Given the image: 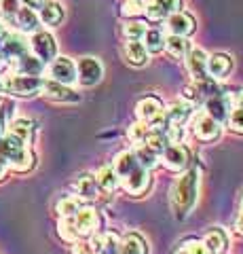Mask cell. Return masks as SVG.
I'll use <instances>...</instances> for the list:
<instances>
[{
    "label": "cell",
    "mask_w": 243,
    "mask_h": 254,
    "mask_svg": "<svg viewBox=\"0 0 243 254\" xmlns=\"http://www.w3.org/2000/svg\"><path fill=\"white\" fill-rule=\"evenodd\" d=\"M199 178L201 174L197 168H188L180 172L169 190V203L176 220H186L193 214L199 199Z\"/></svg>",
    "instance_id": "cell-1"
},
{
    "label": "cell",
    "mask_w": 243,
    "mask_h": 254,
    "mask_svg": "<svg viewBox=\"0 0 243 254\" xmlns=\"http://www.w3.org/2000/svg\"><path fill=\"white\" fill-rule=\"evenodd\" d=\"M0 157L6 161V165L13 172H30L34 168V155L28 148L26 142H21L13 133H4L0 138Z\"/></svg>",
    "instance_id": "cell-2"
},
{
    "label": "cell",
    "mask_w": 243,
    "mask_h": 254,
    "mask_svg": "<svg viewBox=\"0 0 243 254\" xmlns=\"http://www.w3.org/2000/svg\"><path fill=\"white\" fill-rule=\"evenodd\" d=\"M43 76H30V74H11L6 76L2 85L4 89L13 93V95H19V98H32V95L41 93L43 89Z\"/></svg>",
    "instance_id": "cell-3"
},
{
    "label": "cell",
    "mask_w": 243,
    "mask_h": 254,
    "mask_svg": "<svg viewBox=\"0 0 243 254\" xmlns=\"http://www.w3.org/2000/svg\"><path fill=\"white\" fill-rule=\"evenodd\" d=\"M70 220H72V227L78 235V240H89L93 233H97L99 222H101L97 210L89 208V205H83L74 216H70Z\"/></svg>",
    "instance_id": "cell-4"
},
{
    "label": "cell",
    "mask_w": 243,
    "mask_h": 254,
    "mask_svg": "<svg viewBox=\"0 0 243 254\" xmlns=\"http://www.w3.org/2000/svg\"><path fill=\"white\" fill-rule=\"evenodd\" d=\"M104 76V66L97 58H81L76 64V81L83 87H93L101 81Z\"/></svg>",
    "instance_id": "cell-5"
},
{
    "label": "cell",
    "mask_w": 243,
    "mask_h": 254,
    "mask_svg": "<svg viewBox=\"0 0 243 254\" xmlns=\"http://www.w3.org/2000/svg\"><path fill=\"white\" fill-rule=\"evenodd\" d=\"M159 161H163V165H165L169 172L180 174V172L188 170V165H191V150L184 144H169L161 153Z\"/></svg>",
    "instance_id": "cell-6"
},
{
    "label": "cell",
    "mask_w": 243,
    "mask_h": 254,
    "mask_svg": "<svg viewBox=\"0 0 243 254\" xmlns=\"http://www.w3.org/2000/svg\"><path fill=\"white\" fill-rule=\"evenodd\" d=\"M220 131H222V123L214 121L205 110L197 113V117L193 119V133L194 138L201 140V142H214L220 138Z\"/></svg>",
    "instance_id": "cell-7"
},
{
    "label": "cell",
    "mask_w": 243,
    "mask_h": 254,
    "mask_svg": "<svg viewBox=\"0 0 243 254\" xmlns=\"http://www.w3.org/2000/svg\"><path fill=\"white\" fill-rule=\"evenodd\" d=\"M30 51H32L43 64H49L57 55V43L49 32H34L30 41Z\"/></svg>",
    "instance_id": "cell-8"
},
{
    "label": "cell",
    "mask_w": 243,
    "mask_h": 254,
    "mask_svg": "<svg viewBox=\"0 0 243 254\" xmlns=\"http://www.w3.org/2000/svg\"><path fill=\"white\" fill-rule=\"evenodd\" d=\"M49 78L61 85H74L76 83V64L70 58H53L49 62Z\"/></svg>",
    "instance_id": "cell-9"
},
{
    "label": "cell",
    "mask_w": 243,
    "mask_h": 254,
    "mask_svg": "<svg viewBox=\"0 0 243 254\" xmlns=\"http://www.w3.org/2000/svg\"><path fill=\"white\" fill-rule=\"evenodd\" d=\"M121 187L125 189V193H129L133 197H140L144 195L148 189H150V170L142 168V165H138L136 170H133L129 176H125L121 180Z\"/></svg>",
    "instance_id": "cell-10"
},
{
    "label": "cell",
    "mask_w": 243,
    "mask_h": 254,
    "mask_svg": "<svg viewBox=\"0 0 243 254\" xmlns=\"http://www.w3.org/2000/svg\"><path fill=\"white\" fill-rule=\"evenodd\" d=\"M194 30H197V21H194L193 15L186 13V11H176L165 19V32L167 34H176V36H186L188 38Z\"/></svg>",
    "instance_id": "cell-11"
},
{
    "label": "cell",
    "mask_w": 243,
    "mask_h": 254,
    "mask_svg": "<svg viewBox=\"0 0 243 254\" xmlns=\"http://www.w3.org/2000/svg\"><path fill=\"white\" fill-rule=\"evenodd\" d=\"M176 11H182V0H146L144 15L148 21H165Z\"/></svg>",
    "instance_id": "cell-12"
},
{
    "label": "cell",
    "mask_w": 243,
    "mask_h": 254,
    "mask_svg": "<svg viewBox=\"0 0 243 254\" xmlns=\"http://www.w3.org/2000/svg\"><path fill=\"white\" fill-rule=\"evenodd\" d=\"M205 104V113L214 119L218 123H226L231 110H233V95H224V93H218V95H211V98L203 100Z\"/></svg>",
    "instance_id": "cell-13"
},
{
    "label": "cell",
    "mask_w": 243,
    "mask_h": 254,
    "mask_svg": "<svg viewBox=\"0 0 243 254\" xmlns=\"http://www.w3.org/2000/svg\"><path fill=\"white\" fill-rule=\"evenodd\" d=\"M41 93L53 102H78L81 100V95H78L70 85H61L57 81H51V78H45L43 81Z\"/></svg>",
    "instance_id": "cell-14"
},
{
    "label": "cell",
    "mask_w": 243,
    "mask_h": 254,
    "mask_svg": "<svg viewBox=\"0 0 243 254\" xmlns=\"http://www.w3.org/2000/svg\"><path fill=\"white\" fill-rule=\"evenodd\" d=\"M186 70L194 81H203V78H209L207 76V53L199 49V47H191V51L186 53Z\"/></svg>",
    "instance_id": "cell-15"
},
{
    "label": "cell",
    "mask_w": 243,
    "mask_h": 254,
    "mask_svg": "<svg viewBox=\"0 0 243 254\" xmlns=\"http://www.w3.org/2000/svg\"><path fill=\"white\" fill-rule=\"evenodd\" d=\"M163 115V102L159 98H154V95H146L136 104V117L138 121H144L150 125L152 121H156Z\"/></svg>",
    "instance_id": "cell-16"
},
{
    "label": "cell",
    "mask_w": 243,
    "mask_h": 254,
    "mask_svg": "<svg viewBox=\"0 0 243 254\" xmlns=\"http://www.w3.org/2000/svg\"><path fill=\"white\" fill-rule=\"evenodd\" d=\"M233 70V58L226 53H214L207 55V76L214 81H222L231 74Z\"/></svg>",
    "instance_id": "cell-17"
},
{
    "label": "cell",
    "mask_w": 243,
    "mask_h": 254,
    "mask_svg": "<svg viewBox=\"0 0 243 254\" xmlns=\"http://www.w3.org/2000/svg\"><path fill=\"white\" fill-rule=\"evenodd\" d=\"M193 108L194 106H191L188 102L176 100V102H171V104L163 106V119H165L169 125H184L188 119H191Z\"/></svg>",
    "instance_id": "cell-18"
},
{
    "label": "cell",
    "mask_w": 243,
    "mask_h": 254,
    "mask_svg": "<svg viewBox=\"0 0 243 254\" xmlns=\"http://www.w3.org/2000/svg\"><path fill=\"white\" fill-rule=\"evenodd\" d=\"M114 254H148V246H146L142 235L127 233L119 240V246H116Z\"/></svg>",
    "instance_id": "cell-19"
},
{
    "label": "cell",
    "mask_w": 243,
    "mask_h": 254,
    "mask_svg": "<svg viewBox=\"0 0 243 254\" xmlns=\"http://www.w3.org/2000/svg\"><path fill=\"white\" fill-rule=\"evenodd\" d=\"M72 187L76 190V197H81V199H96L99 195V189H97V182H96V176H91V174H83V176H78Z\"/></svg>",
    "instance_id": "cell-20"
},
{
    "label": "cell",
    "mask_w": 243,
    "mask_h": 254,
    "mask_svg": "<svg viewBox=\"0 0 243 254\" xmlns=\"http://www.w3.org/2000/svg\"><path fill=\"white\" fill-rule=\"evenodd\" d=\"M23 53H28V43L23 41L19 34H6L2 49H0V55L9 62V60H17Z\"/></svg>",
    "instance_id": "cell-21"
},
{
    "label": "cell",
    "mask_w": 243,
    "mask_h": 254,
    "mask_svg": "<svg viewBox=\"0 0 243 254\" xmlns=\"http://www.w3.org/2000/svg\"><path fill=\"white\" fill-rule=\"evenodd\" d=\"M203 244L207 246L211 254L226 252V248H229V233L220 227H211L207 231V235L203 237Z\"/></svg>",
    "instance_id": "cell-22"
},
{
    "label": "cell",
    "mask_w": 243,
    "mask_h": 254,
    "mask_svg": "<svg viewBox=\"0 0 243 254\" xmlns=\"http://www.w3.org/2000/svg\"><path fill=\"white\" fill-rule=\"evenodd\" d=\"M148 53L146 51V47L142 41H127L125 43V60H127L131 66H138V68H142L148 64Z\"/></svg>",
    "instance_id": "cell-23"
},
{
    "label": "cell",
    "mask_w": 243,
    "mask_h": 254,
    "mask_svg": "<svg viewBox=\"0 0 243 254\" xmlns=\"http://www.w3.org/2000/svg\"><path fill=\"white\" fill-rule=\"evenodd\" d=\"M38 19L45 26H59L61 19H64V6L55 2V0H47L43 4V9L38 11Z\"/></svg>",
    "instance_id": "cell-24"
},
{
    "label": "cell",
    "mask_w": 243,
    "mask_h": 254,
    "mask_svg": "<svg viewBox=\"0 0 243 254\" xmlns=\"http://www.w3.org/2000/svg\"><path fill=\"white\" fill-rule=\"evenodd\" d=\"M96 182H97V189L104 190V193H114V190L121 187V180H119V176H116L112 165L99 168L97 174H96Z\"/></svg>",
    "instance_id": "cell-25"
},
{
    "label": "cell",
    "mask_w": 243,
    "mask_h": 254,
    "mask_svg": "<svg viewBox=\"0 0 243 254\" xmlns=\"http://www.w3.org/2000/svg\"><path fill=\"white\" fill-rule=\"evenodd\" d=\"M138 159H136V153L133 150H123V153L116 155L114 159V172H116V176H119V180H123L125 176H129V174L138 168Z\"/></svg>",
    "instance_id": "cell-26"
},
{
    "label": "cell",
    "mask_w": 243,
    "mask_h": 254,
    "mask_svg": "<svg viewBox=\"0 0 243 254\" xmlns=\"http://www.w3.org/2000/svg\"><path fill=\"white\" fill-rule=\"evenodd\" d=\"M165 51H167L174 60H184L186 53L191 51V41H188L186 36L167 34V36H165Z\"/></svg>",
    "instance_id": "cell-27"
},
{
    "label": "cell",
    "mask_w": 243,
    "mask_h": 254,
    "mask_svg": "<svg viewBox=\"0 0 243 254\" xmlns=\"http://www.w3.org/2000/svg\"><path fill=\"white\" fill-rule=\"evenodd\" d=\"M45 70V64L36 58L34 53H23L17 58V72L30 74V76H41Z\"/></svg>",
    "instance_id": "cell-28"
},
{
    "label": "cell",
    "mask_w": 243,
    "mask_h": 254,
    "mask_svg": "<svg viewBox=\"0 0 243 254\" xmlns=\"http://www.w3.org/2000/svg\"><path fill=\"white\" fill-rule=\"evenodd\" d=\"M15 23H17V28L21 32H30V34H34V32L38 30V23H41V19H38V13L34 9H28V6H23V9H19L17 13H15Z\"/></svg>",
    "instance_id": "cell-29"
},
{
    "label": "cell",
    "mask_w": 243,
    "mask_h": 254,
    "mask_svg": "<svg viewBox=\"0 0 243 254\" xmlns=\"http://www.w3.org/2000/svg\"><path fill=\"white\" fill-rule=\"evenodd\" d=\"M165 32L163 30H156V28H148L146 34L142 38V43L146 47L148 53H161L163 49H165Z\"/></svg>",
    "instance_id": "cell-30"
},
{
    "label": "cell",
    "mask_w": 243,
    "mask_h": 254,
    "mask_svg": "<svg viewBox=\"0 0 243 254\" xmlns=\"http://www.w3.org/2000/svg\"><path fill=\"white\" fill-rule=\"evenodd\" d=\"M9 133L17 136L21 142L30 144L34 138V123L30 119H15L13 123H9Z\"/></svg>",
    "instance_id": "cell-31"
},
{
    "label": "cell",
    "mask_w": 243,
    "mask_h": 254,
    "mask_svg": "<svg viewBox=\"0 0 243 254\" xmlns=\"http://www.w3.org/2000/svg\"><path fill=\"white\" fill-rule=\"evenodd\" d=\"M83 208V199L76 195H68V197H61L55 205V212L59 218H66V216H74V214Z\"/></svg>",
    "instance_id": "cell-32"
},
{
    "label": "cell",
    "mask_w": 243,
    "mask_h": 254,
    "mask_svg": "<svg viewBox=\"0 0 243 254\" xmlns=\"http://www.w3.org/2000/svg\"><path fill=\"white\" fill-rule=\"evenodd\" d=\"M133 153H136L138 163L142 165V168H146V170H152V168H156V165H159V157H161V155L154 153L150 146L140 144V146L133 148Z\"/></svg>",
    "instance_id": "cell-33"
},
{
    "label": "cell",
    "mask_w": 243,
    "mask_h": 254,
    "mask_svg": "<svg viewBox=\"0 0 243 254\" xmlns=\"http://www.w3.org/2000/svg\"><path fill=\"white\" fill-rule=\"evenodd\" d=\"M148 133H150V125L144 123V121H138L127 129V138H129V142L133 146H140V144H144L146 142Z\"/></svg>",
    "instance_id": "cell-34"
},
{
    "label": "cell",
    "mask_w": 243,
    "mask_h": 254,
    "mask_svg": "<svg viewBox=\"0 0 243 254\" xmlns=\"http://www.w3.org/2000/svg\"><path fill=\"white\" fill-rule=\"evenodd\" d=\"M146 146H150L154 153H163L167 146H169V140H167V133L161 131V129H154V127H150V133H148V138L144 142Z\"/></svg>",
    "instance_id": "cell-35"
},
{
    "label": "cell",
    "mask_w": 243,
    "mask_h": 254,
    "mask_svg": "<svg viewBox=\"0 0 243 254\" xmlns=\"http://www.w3.org/2000/svg\"><path fill=\"white\" fill-rule=\"evenodd\" d=\"M174 254H211L203 240H186L176 248Z\"/></svg>",
    "instance_id": "cell-36"
},
{
    "label": "cell",
    "mask_w": 243,
    "mask_h": 254,
    "mask_svg": "<svg viewBox=\"0 0 243 254\" xmlns=\"http://www.w3.org/2000/svg\"><path fill=\"white\" fill-rule=\"evenodd\" d=\"M146 23L144 21H129L123 26V36L127 41H142L144 34H146Z\"/></svg>",
    "instance_id": "cell-37"
},
{
    "label": "cell",
    "mask_w": 243,
    "mask_h": 254,
    "mask_svg": "<svg viewBox=\"0 0 243 254\" xmlns=\"http://www.w3.org/2000/svg\"><path fill=\"white\" fill-rule=\"evenodd\" d=\"M146 9V0H125V4L121 6L123 17H142Z\"/></svg>",
    "instance_id": "cell-38"
},
{
    "label": "cell",
    "mask_w": 243,
    "mask_h": 254,
    "mask_svg": "<svg viewBox=\"0 0 243 254\" xmlns=\"http://www.w3.org/2000/svg\"><path fill=\"white\" fill-rule=\"evenodd\" d=\"M57 233H59L61 240L68 242V244L78 242V235H76V231H74V227H72V220H70V216H66V218H61V220H59V225H57Z\"/></svg>",
    "instance_id": "cell-39"
},
{
    "label": "cell",
    "mask_w": 243,
    "mask_h": 254,
    "mask_svg": "<svg viewBox=\"0 0 243 254\" xmlns=\"http://www.w3.org/2000/svg\"><path fill=\"white\" fill-rule=\"evenodd\" d=\"M226 125H229V129L233 133H239V136H243V108L233 106L229 119H226Z\"/></svg>",
    "instance_id": "cell-40"
},
{
    "label": "cell",
    "mask_w": 243,
    "mask_h": 254,
    "mask_svg": "<svg viewBox=\"0 0 243 254\" xmlns=\"http://www.w3.org/2000/svg\"><path fill=\"white\" fill-rule=\"evenodd\" d=\"M182 100L188 102L191 106H197V104H201V102L205 100V98H203L201 91L197 89V85L193 83V85H186L184 89H182Z\"/></svg>",
    "instance_id": "cell-41"
},
{
    "label": "cell",
    "mask_w": 243,
    "mask_h": 254,
    "mask_svg": "<svg viewBox=\"0 0 243 254\" xmlns=\"http://www.w3.org/2000/svg\"><path fill=\"white\" fill-rule=\"evenodd\" d=\"M13 102H2L0 104V138L4 136V129L9 127V121H11V117H13Z\"/></svg>",
    "instance_id": "cell-42"
},
{
    "label": "cell",
    "mask_w": 243,
    "mask_h": 254,
    "mask_svg": "<svg viewBox=\"0 0 243 254\" xmlns=\"http://www.w3.org/2000/svg\"><path fill=\"white\" fill-rule=\"evenodd\" d=\"M165 133H167L169 144H184V138H186L184 125H169Z\"/></svg>",
    "instance_id": "cell-43"
},
{
    "label": "cell",
    "mask_w": 243,
    "mask_h": 254,
    "mask_svg": "<svg viewBox=\"0 0 243 254\" xmlns=\"http://www.w3.org/2000/svg\"><path fill=\"white\" fill-rule=\"evenodd\" d=\"M21 0H0V15L6 19H13L15 13L19 11Z\"/></svg>",
    "instance_id": "cell-44"
},
{
    "label": "cell",
    "mask_w": 243,
    "mask_h": 254,
    "mask_svg": "<svg viewBox=\"0 0 243 254\" xmlns=\"http://www.w3.org/2000/svg\"><path fill=\"white\" fill-rule=\"evenodd\" d=\"M72 254H93V248H91L89 242L78 240V242L72 244Z\"/></svg>",
    "instance_id": "cell-45"
},
{
    "label": "cell",
    "mask_w": 243,
    "mask_h": 254,
    "mask_svg": "<svg viewBox=\"0 0 243 254\" xmlns=\"http://www.w3.org/2000/svg\"><path fill=\"white\" fill-rule=\"evenodd\" d=\"M23 6H28V9H34V11H41L43 4L47 2V0H21Z\"/></svg>",
    "instance_id": "cell-46"
},
{
    "label": "cell",
    "mask_w": 243,
    "mask_h": 254,
    "mask_svg": "<svg viewBox=\"0 0 243 254\" xmlns=\"http://www.w3.org/2000/svg\"><path fill=\"white\" fill-rule=\"evenodd\" d=\"M235 233L243 237V210L237 214V218H235Z\"/></svg>",
    "instance_id": "cell-47"
},
{
    "label": "cell",
    "mask_w": 243,
    "mask_h": 254,
    "mask_svg": "<svg viewBox=\"0 0 243 254\" xmlns=\"http://www.w3.org/2000/svg\"><path fill=\"white\" fill-rule=\"evenodd\" d=\"M233 104L239 106V108H243V89L237 91V95H233Z\"/></svg>",
    "instance_id": "cell-48"
},
{
    "label": "cell",
    "mask_w": 243,
    "mask_h": 254,
    "mask_svg": "<svg viewBox=\"0 0 243 254\" xmlns=\"http://www.w3.org/2000/svg\"><path fill=\"white\" fill-rule=\"evenodd\" d=\"M6 172H9V165H6V161H4L2 157H0V180L6 176Z\"/></svg>",
    "instance_id": "cell-49"
},
{
    "label": "cell",
    "mask_w": 243,
    "mask_h": 254,
    "mask_svg": "<svg viewBox=\"0 0 243 254\" xmlns=\"http://www.w3.org/2000/svg\"><path fill=\"white\" fill-rule=\"evenodd\" d=\"M6 34H9V32H6L2 26H0V49H2V43H4V38H6Z\"/></svg>",
    "instance_id": "cell-50"
},
{
    "label": "cell",
    "mask_w": 243,
    "mask_h": 254,
    "mask_svg": "<svg viewBox=\"0 0 243 254\" xmlns=\"http://www.w3.org/2000/svg\"><path fill=\"white\" fill-rule=\"evenodd\" d=\"M241 210H243V197H241Z\"/></svg>",
    "instance_id": "cell-51"
},
{
    "label": "cell",
    "mask_w": 243,
    "mask_h": 254,
    "mask_svg": "<svg viewBox=\"0 0 243 254\" xmlns=\"http://www.w3.org/2000/svg\"><path fill=\"white\" fill-rule=\"evenodd\" d=\"M93 254H99V252H93Z\"/></svg>",
    "instance_id": "cell-52"
},
{
    "label": "cell",
    "mask_w": 243,
    "mask_h": 254,
    "mask_svg": "<svg viewBox=\"0 0 243 254\" xmlns=\"http://www.w3.org/2000/svg\"><path fill=\"white\" fill-rule=\"evenodd\" d=\"M220 254H224V252H220Z\"/></svg>",
    "instance_id": "cell-53"
}]
</instances>
